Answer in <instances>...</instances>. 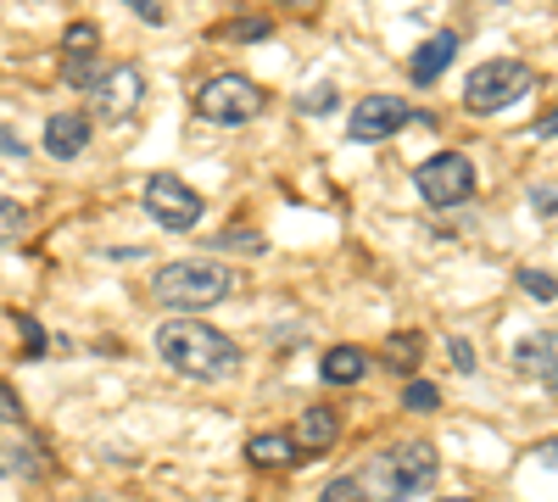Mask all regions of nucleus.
I'll use <instances>...</instances> for the list:
<instances>
[{
  "mask_svg": "<svg viewBox=\"0 0 558 502\" xmlns=\"http://www.w3.org/2000/svg\"><path fill=\"white\" fill-rule=\"evenodd\" d=\"M151 341H157V357L184 380H229L241 369V346L191 313H173Z\"/></svg>",
  "mask_w": 558,
  "mask_h": 502,
  "instance_id": "f257e3e1",
  "label": "nucleus"
},
{
  "mask_svg": "<svg viewBox=\"0 0 558 502\" xmlns=\"http://www.w3.org/2000/svg\"><path fill=\"white\" fill-rule=\"evenodd\" d=\"M235 291H241L235 268H223V262H213V257L162 262V268L151 273V302L168 307V313H191V318H202L207 307L229 302Z\"/></svg>",
  "mask_w": 558,
  "mask_h": 502,
  "instance_id": "f03ea898",
  "label": "nucleus"
},
{
  "mask_svg": "<svg viewBox=\"0 0 558 502\" xmlns=\"http://www.w3.org/2000/svg\"><path fill=\"white\" fill-rule=\"evenodd\" d=\"M352 480L368 502H408L436 480V446L430 441H402V446L380 452V458H368L363 469H352Z\"/></svg>",
  "mask_w": 558,
  "mask_h": 502,
  "instance_id": "7ed1b4c3",
  "label": "nucleus"
},
{
  "mask_svg": "<svg viewBox=\"0 0 558 502\" xmlns=\"http://www.w3.org/2000/svg\"><path fill=\"white\" fill-rule=\"evenodd\" d=\"M263 107H268V89L246 73H213L196 89V118L213 128H246L252 118H263Z\"/></svg>",
  "mask_w": 558,
  "mask_h": 502,
  "instance_id": "20e7f679",
  "label": "nucleus"
},
{
  "mask_svg": "<svg viewBox=\"0 0 558 502\" xmlns=\"http://www.w3.org/2000/svg\"><path fill=\"white\" fill-rule=\"evenodd\" d=\"M531 68L520 62V57H492V62H481L470 78H463V107L470 112H481V118H492V112H502V107H514L525 89H531Z\"/></svg>",
  "mask_w": 558,
  "mask_h": 502,
  "instance_id": "39448f33",
  "label": "nucleus"
},
{
  "mask_svg": "<svg viewBox=\"0 0 558 502\" xmlns=\"http://www.w3.org/2000/svg\"><path fill=\"white\" fill-rule=\"evenodd\" d=\"M140 207H146V218L157 223V230H168V235L196 230L202 212H207L202 191H196V185H184L179 173H151V179H146V191H140Z\"/></svg>",
  "mask_w": 558,
  "mask_h": 502,
  "instance_id": "423d86ee",
  "label": "nucleus"
},
{
  "mask_svg": "<svg viewBox=\"0 0 558 502\" xmlns=\"http://www.w3.org/2000/svg\"><path fill=\"white\" fill-rule=\"evenodd\" d=\"M413 191L430 207H463L475 196V162L463 151H436V157H425L413 168Z\"/></svg>",
  "mask_w": 558,
  "mask_h": 502,
  "instance_id": "0eeeda50",
  "label": "nucleus"
},
{
  "mask_svg": "<svg viewBox=\"0 0 558 502\" xmlns=\"http://www.w3.org/2000/svg\"><path fill=\"white\" fill-rule=\"evenodd\" d=\"M140 101H146V73H140L134 62H118L89 84V112H96L101 123H129L140 112Z\"/></svg>",
  "mask_w": 558,
  "mask_h": 502,
  "instance_id": "6e6552de",
  "label": "nucleus"
},
{
  "mask_svg": "<svg viewBox=\"0 0 558 502\" xmlns=\"http://www.w3.org/2000/svg\"><path fill=\"white\" fill-rule=\"evenodd\" d=\"M408 118H418V112H413L402 96H363V101L352 107V118H347V140L380 146V140H391V134H402Z\"/></svg>",
  "mask_w": 558,
  "mask_h": 502,
  "instance_id": "1a4fd4ad",
  "label": "nucleus"
},
{
  "mask_svg": "<svg viewBox=\"0 0 558 502\" xmlns=\"http://www.w3.org/2000/svg\"><path fill=\"white\" fill-rule=\"evenodd\" d=\"M101 28L96 23H68L62 28V84L73 89H89L101 78Z\"/></svg>",
  "mask_w": 558,
  "mask_h": 502,
  "instance_id": "9d476101",
  "label": "nucleus"
},
{
  "mask_svg": "<svg viewBox=\"0 0 558 502\" xmlns=\"http://www.w3.org/2000/svg\"><path fill=\"white\" fill-rule=\"evenodd\" d=\"M45 469V446L23 430V425H0V475L34 480Z\"/></svg>",
  "mask_w": 558,
  "mask_h": 502,
  "instance_id": "9b49d317",
  "label": "nucleus"
},
{
  "mask_svg": "<svg viewBox=\"0 0 558 502\" xmlns=\"http://www.w3.org/2000/svg\"><path fill=\"white\" fill-rule=\"evenodd\" d=\"M84 146H89V118L84 112H51L45 118V157L73 162Z\"/></svg>",
  "mask_w": 558,
  "mask_h": 502,
  "instance_id": "f8f14e48",
  "label": "nucleus"
},
{
  "mask_svg": "<svg viewBox=\"0 0 558 502\" xmlns=\"http://www.w3.org/2000/svg\"><path fill=\"white\" fill-rule=\"evenodd\" d=\"M452 57H458V34H452V28H447V34H430V39L408 57V78H413L418 89H425V84H436V78L447 73V62H452Z\"/></svg>",
  "mask_w": 558,
  "mask_h": 502,
  "instance_id": "ddd939ff",
  "label": "nucleus"
},
{
  "mask_svg": "<svg viewBox=\"0 0 558 502\" xmlns=\"http://www.w3.org/2000/svg\"><path fill=\"white\" fill-rule=\"evenodd\" d=\"M296 458H302V446H296V436H286V430H263V436L246 441V464H252V469H291Z\"/></svg>",
  "mask_w": 558,
  "mask_h": 502,
  "instance_id": "4468645a",
  "label": "nucleus"
},
{
  "mask_svg": "<svg viewBox=\"0 0 558 502\" xmlns=\"http://www.w3.org/2000/svg\"><path fill=\"white\" fill-rule=\"evenodd\" d=\"M341 441V419H336V407H307V414L296 419V446L313 452V458H324Z\"/></svg>",
  "mask_w": 558,
  "mask_h": 502,
  "instance_id": "2eb2a0df",
  "label": "nucleus"
},
{
  "mask_svg": "<svg viewBox=\"0 0 558 502\" xmlns=\"http://www.w3.org/2000/svg\"><path fill=\"white\" fill-rule=\"evenodd\" d=\"M514 363L525 375H542V380H558V330H536L514 346Z\"/></svg>",
  "mask_w": 558,
  "mask_h": 502,
  "instance_id": "dca6fc26",
  "label": "nucleus"
},
{
  "mask_svg": "<svg viewBox=\"0 0 558 502\" xmlns=\"http://www.w3.org/2000/svg\"><path fill=\"white\" fill-rule=\"evenodd\" d=\"M318 375L330 380V385H357L368 375V352L363 346H330L318 357Z\"/></svg>",
  "mask_w": 558,
  "mask_h": 502,
  "instance_id": "f3484780",
  "label": "nucleus"
},
{
  "mask_svg": "<svg viewBox=\"0 0 558 502\" xmlns=\"http://www.w3.org/2000/svg\"><path fill=\"white\" fill-rule=\"evenodd\" d=\"M213 39H229V45H263L274 39V17H223L213 28Z\"/></svg>",
  "mask_w": 558,
  "mask_h": 502,
  "instance_id": "a211bd4d",
  "label": "nucleus"
},
{
  "mask_svg": "<svg viewBox=\"0 0 558 502\" xmlns=\"http://www.w3.org/2000/svg\"><path fill=\"white\" fill-rule=\"evenodd\" d=\"M418 357H425V335H418V330H402V335L386 341V363H391L397 375H413Z\"/></svg>",
  "mask_w": 558,
  "mask_h": 502,
  "instance_id": "6ab92c4d",
  "label": "nucleus"
},
{
  "mask_svg": "<svg viewBox=\"0 0 558 502\" xmlns=\"http://www.w3.org/2000/svg\"><path fill=\"white\" fill-rule=\"evenodd\" d=\"M402 407H408V414H436L441 391H436L430 380H408V385H402Z\"/></svg>",
  "mask_w": 558,
  "mask_h": 502,
  "instance_id": "aec40b11",
  "label": "nucleus"
},
{
  "mask_svg": "<svg viewBox=\"0 0 558 502\" xmlns=\"http://www.w3.org/2000/svg\"><path fill=\"white\" fill-rule=\"evenodd\" d=\"M520 291L531 302H558V280H553L547 268H520Z\"/></svg>",
  "mask_w": 558,
  "mask_h": 502,
  "instance_id": "412c9836",
  "label": "nucleus"
},
{
  "mask_svg": "<svg viewBox=\"0 0 558 502\" xmlns=\"http://www.w3.org/2000/svg\"><path fill=\"white\" fill-rule=\"evenodd\" d=\"M28 230V212L12 201V196H0V246H7V241H17Z\"/></svg>",
  "mask_w": 558,
  "mask_h": 502,
  "instance_id": "4be33fe9",
  "label": "nucleus"
},
{
  "mask_svg": "<svg viewBox=\"0 0 558 502\" xmlns=\"http://www.w3.org/2000/svg\"><path fill=\"white\" fill-rule=\"evenodd\" d=\"M318 502H368V497L357 491V480H352V475H336L330 486H324V497H318Z\"/></svg>",
  "mask_w": 558,
  "mask_h": 502,
  "instance_id": "5701e85b",
  "label": "nucleus"
},
{
  "mask_svg": "<svg viewBox=\"0 0 558 502\" xmlns=\"http://www.w3.org/2000/svg\"><path fill=\"white\" fill-rule=\"evenodd\" d=\"M0 425H23V402L7 380H0Z\"/></svg>",
  "mask_w": 558,
  "mask_h": 502,
  "instance_id": "b1692460",
  "label": "nucleus"
},
{
  "mask_svg": "<svg viewBox=\"0 0 558 502\" xmlns=\"http://www.w3.org/2000/svg\"><path fill=\"white\" fill-rule=\"evenodd\" d=\"M336 107V89L330 84H318V89H307V96H302V112L313 118V112H330Z\"/></svg>",
  "mask_w": 558,
  "mask_h": 502,
  "instance_id": "393cba45",
  "label": "nucleus"
},
{
  "mask_svg": "<svg viewBox=\"0 0 558 502\" xmlns=\"http://www.w3.org/2000/svg\"><path fill=\"white\" fill-rule=\"evenodd\" d=\"M531 207H536L542 218H553V212H558V191H553V185H542V191H531Z\"/></svg>",
  "mask_w": 558,
  "mask_h": 502,
  "instance_id": "a878e982",
  "label": "nucleus"
},
{
  "mask_svg": "<svg viewBox=\"0 0 558 502\" xmlns=\"http://www.w3.org/2000/svg\"><path fill=\"white\" fill-rule=\"evenodd\" d=\"M447 352H452V363H458V375H470V369H475V352H470V341H447Z\"/></svg>",
  "mask_w": 558,
  "mask_h": 502,
  "instance_id": "bb28decb",
  "label": "nucleus"
},
{
  "mask_svg": "<svg viewBox=\"0 0 558 502\" xmlns=\"http://www.w3.org/2000/svg\"><path fill=\"white\" fill-rule=\"evenodd\" d=\"M229 246H252V252H257L263 241H257L252 230H241V235H218V241H213V252H229Z\"/></svg>",
  "mask_w": 558,
  "mask_h": 502,
  "instance_id": "cd10ccee",
  "label": "nucleus"
},
{
  "mask_svg": "<svg viewBox=\"0 0 558 502\" xmlns=\"http://www.w3.org/2000/svg\"><path fill=\"white\" fill-rule=\"evenodd\" d=\"M129 12H140L146 23H162V7H157V0H129Z\"/></svg>",
  "mask_w": 558,
  "mask_h": 502,
  "instance_id": "c85d7f7f",
  "label": "nucleus"
},
{
  "mask_svg": "<svg viewBox=\"0 0 558 502\" xmlns=\"http://www.w3.org/2000/svg\"><path fill=\"white\" fill-rule=\"evenodd\" d=\"M268 7H286V12H302V17H307V12L324 7V0H268Z\"/></svg>",
  "mask_w": 558,
  "mask_h": 502,
  "instance_id": "c756f323",
  "label": "nucleus"
},
{
  "mask_svg": "<svg viewBox=\"0 0 558 502\" xmlns=\"http://www.w3.org/2000/svg\"><path fill=\"white\" fill-rule=\"evenodd\" d=\"M536 140H558V107H553V112L536 123Z\"/></svg>",
  "mask_w": 558,
  "mask_h": 502,
  "instance_id": "7c9ffc66",
  "label": "nucleus"
},
{
  "mask_svg": "<svg viewBox=\"0 0 558 502\" xmlns=\"http://www.w3.org/2000/svg\"><path fill=\"white\" fill-rule=\"evenodd\" d=\"M0 151H7V157H23V146H17V134H12L7 123H0Z\"/></svg>",
  "mask_w": 558,
  "mask_h": 502,
  "instance_id": "2f4dec72",
  "label": "nucleus"
},
{
  "mask_svg": "<svg viewBox=\"0 0 558 502\" xmlns=\"http://www.w3.org/2000/svg\"><path fill=\"white\" fill-rule=\"evenodd\" d=\"M447 502H475V497H447Z\"/></svg>",
  "mask_w": 558,
  "mask_h": 502,
  "instance_id": "473e14b6",
  "label": "nucleus"
}]
</instances>
